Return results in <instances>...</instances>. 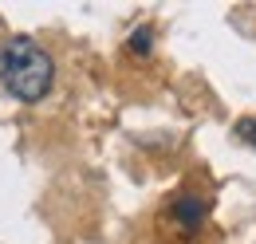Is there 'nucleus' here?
I'll use <instances>...</instances> for the list:
<instances>
[{"mask_svg":"<svg viewBox=\"0 0 256 244\" xmlns=\"http://www.w3.org/2000/svg\"><path fill=\"white\" fill-rule=\"evenodd\" d=\"M150 44H154V32H150V28H138L134 36H130V52H142V56H146Z\"/></svg>","mask_w":256,"mask_h":244,"instance_id":"3","label":"nucleus"},{"mask_svg":"<svg viewBox=\"0 0 256 244\" xmlns=\"http://www.w3.org/2000/svg\"><path fill=\"white\" fill-rule=\"evenodd\" d=\"M0 79L20 102H40L52 91L56 67H52V56L40 44H32L28 36H16L0 52Z\"/></svg>","mask_w":256,"mask_h":244,"instance_id":"1","label":"nucleus"},{"mask_svg":"<svg viewBox=\"0 0 256 244\" xmlns=\"http://www.w3.org/2000/svg\"><path fill=\"white\" fill-rule=\"evenodd\" d=\"M174 216H178V224H182V228H197V224H201V216H205V205H201V201H193V197H182V201L174 205Z\"/></svg>","mask_w":256,"mask_h":244,"instance_id":"2","label":"nucleus"},{"mask_svg":"<svg viewBox=\"0 0 256 244\" xmlns=\"http://www.w3.org/2000/svg\"><path fill=\"white\" fill-rule=\"evenodd\" d=\"M236 138L256 146V118H244V122H240V126H236Z\"/></svg>","mask_w":256,"mask_h":244,"instance_id":"4","label":"nucleus"}]
</instances>
